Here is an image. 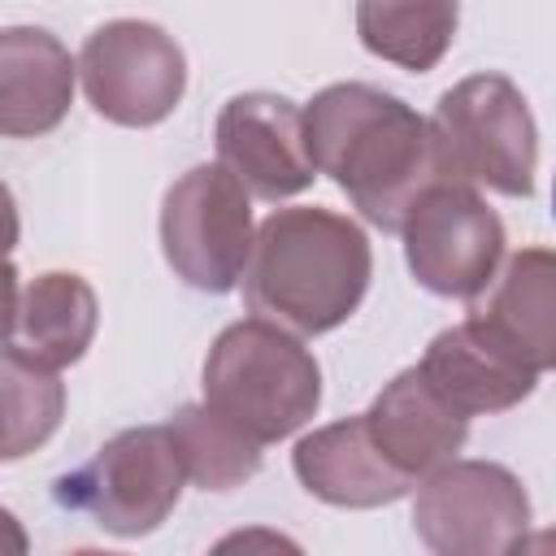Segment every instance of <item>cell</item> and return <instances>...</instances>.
<instances>
[{
	"mask_svg": "<svg viewBox=\"0 0 556 556\" xmlns=\"http://www.w3.org/2000/svg\"><path fill=\"white\" fill-rule=\"evenodd\" d=\"M304 135L317 174H330L378 230H404L413 204L447 182L430 122L369 83L321 87L304 109Z\"/></svg>",
	"mask_w": 556,
	"mask_h": 556,
	"instance_id": "obj_1",
	"label": "cell"
},
{
	"mask_svg": "<svg viewBox=\"0 0 556 556\" xmlns=\"http://www.w3.org/2000/svg\"><path fill=\"white\" fill-rule=\"evenodd\" d=\"M374 252L365 230L330 208H278L261 222L243 269V300L295 334L343 326L365 300Z\"/></svg>",
	"mask_w": 556,
	"mask_h": 556,
	"instance_id": "obj_2",
	"label": "cell"
},
{
	"mask_svg": "<svg viewBox=\"0 0 556 556\" xmlns=\"http://www.w3.org/2000/svg\"><path fill=\"white\" fill-rule=\"evenodd\" d=\"M204 400L252 439L278 443L317 413L321 369L287 326L248 317L213 339L204 356Z\"/></svg>",
	"mask_w": 556,
	"mask_h": 556,
	"instance_id": "obj_3",
	"label": "cell"
},
{
	"mask_svg": "<svg viewBox=\"0 0 556 556\" xmlns=\"http://www.w3.org/2000/svg\"><path fill=\"white\" fill-rule=\"evenodd\" d=\"M447 182L530 195L539 169V126L508 74H469L447 87L430 117Z\"/></svg>",
	"mask_w": 556,
	"mask_h": 556,
	"instance_id": "obj_4",
	"label": "cell"
},
{
	"mask_svg": "<svg viewBox=\"0 0 556 556\" xmlns=\"http://www.w3.org/2000/svg\"><path fill=\"white\" fill-rule=\"evenodd\" d=\"M182 460L169 426H130L113 434L87 465L56 478V504L91 517L117 539L152 534L182 495Z\"/></svg>",
	"mask_w": 556,
	"mask_h": 556,
	"instance_id": "obj_5",
	"label": "cell"
},
{
	"mask_svg": "<svg viewBox=\"0 0 556 556\" xmlns=\"http://www.w3.org/2000/svg\"><path fill=\"white\" fill-rule=\"evenodd\" d=\"M248 187L217 161L187 169L161 200L165 265L195 291H230L252 261Z\"/></svg>",
	"mask_w": 556,
	"mask_h": 556,
	"instance_id": "obj_6",
	"label": "cell"
},
{
	"mask_svg": "<svg viewBox=\"0 0 556 556\" xmlns=\"http://www.w3.org/2000/svg\"><path fill=\"white\" fill-rule=\"evenodd\" d=\"M530 526L521 478L495 460H447L417 486L413 530L439 556L517 552Z\"/></svg>",
	"mask_w": 556,
	"mask_h": 556,
	"instance_id": "obj_7",
	"label": "cell"
},
{
	"mask_svg": "<svg viewBox=\"0 0 556 556\" xmlns=\"http://www.w3.org/2000/svg\"><path fill=\"white\" fill-rule=\"evenodd\" d=\"M78 74L91 109L113 126H156L187 91V56L169 30L139 17L104 22L78 52Z\"/></svg>",
	"mask_w": 556,
	"mask_h": 556,
	"instance_id": "obj_8",
	"label": "cell"
},
{
	"mask_svg": "<svg viewBox=\"0 0 556 556\" xmlns=\"http://www.w3.org/2000/svg\"><path fill=\"white\" fill-rule=\"evenodd\" d=\"M400 235L413 278L447 300L482 295L504 256V222L469 182H434Z\"/></svg>",
	"mask_w": 556,
	"mask_h": 556,
	"instance_id": "obj_9",
	"label": "cell"
},
{
	"mask_svg": "<svg viewBox=\"0 0 556 556\" xmlns=\"http://www.w3.org/2000/svg\"><path fill=\"white\" fill-rule=\"evenodd\" d=\"M217 161L248 187L256 200H287L304 191L317 174L304 109L274 91H243L217 113Z\"/></svg>",
	"mask_w": 556,
	"mask_h": 556,
	"instance_id": "obj_10",
	"label": "cell"
},
{
	"mask_svg": "<svg viewBox=\"0 0 556 556\" xmlns=\"http://www.w3.org/2000/svg\"><path fill=\"white\" fill-rule=\"evenodd\" d=\"M291 465L300 486L334 508H382L404 500L417 482L395 460H387V452L369 434L365 413L304 434L291 452Z\"/></svg>",
	"mask_w": 556,
	"mask_h": 556,
	"instance_id": "obj_11",
	"label": "cell"
},
{
	"mask_svg": "<svg viewBox=\"0 0 556 556\" xmlns=\"http://www.w3.org/2000/svg\"><path fill=\"white\" fill-rule=\"evenodd\" d=\"M430 387L465 417L517 408L534 391V365H526L486 321L469 317L430 339L421 356Z\"/></svg>",
	"mask_w": 556,
	"mask_h": 556,
	"instance_id": "obj_12",
	"label": "cell"
},
{
	"mask_svg": "<svg viewBox=\"0 0 556 556\" xmlns=\"http://www.w3.org/2000/svg\"><path fill=\"white\" fill-rule=\"evenodd\" d=\"M374 443L387 452V460H395L404 473L421 478L434 473L439 465L456 460L465 434H469V417L456 413L421 374V365L395 374L378 400L365 413Z\"/></svg>",
	"mask_w": 556,
	"mask_h": 556,
	"instance_id": "obj_13",
	"label": "cell"
},
{
	"mask_svg": "<svg viewBox=\"0 0 556 556\" xmlns=\"http://www.w3.org/2000/svg\"><path fill=\"white\" fill-rule=\"evenodd\" d=\"M100 304L78 274H39L22 282L9 274V352H22L48 369L83 361L96 339Z\"/></svg>",
	"mask_w": 556,
	"mask_h": 556,
	"instance_id": "obj_14",
	"label": "cell"
},
{
	"mask_svg": "<svg viewBox=\"0 0 556 556\" xmlns=\"http://www.w3.org/2000/svg\"><path fill=\"white\" fill-rule=\"evenodd\" d=\"M74 70L52 30L9 26L0 35V130L9 139L56 130L74 100Z\"/></svg>",
	"mask_w": 556,
	"mask_h": 556,
	"instance_id": "obj_15",
	"label": "cell"
},
{
	"mask_svg": "<svg viewBox=\"0 0 556 556\" xmlns=\"http://www.w3.org/2000/svg\"><path fill=\"white\" fill-rule=\"evenodd\" d=\"M469 317L486 321L526 365L556 369V252L521 248L504 261Z\"/></svg>",
	"mask_w": 556,
	"mask_h": 556,
	"instance_id": "obj_16",
	"label": "cell"
},
{
	"mask_svg": "<svg viewBox=\"0 0 556 556\" xmlns=\"http://www.w3.org/2000/svg\"><path fill=\"white\" fill-rule=\"evenodd\" d=\"M460 0H356L361 43L400 70L426 74L456 39Z\"/></svg>",
	"mask_w": 556,
	"mask_h": 556,
	"instance_id": "obj_17",
	"label": "cell"
},
{
	"mask_svg": "<svg viewBox=\"0 0 556 556\" xmlns=\"http://www.w3.org/2000/svg\"><path fill=\"white\" fill-rule=\"evenodd\" d=\"M178 460L187 478L204 491H230L248 482L261 469V439H252L243 426H235L226 413H217L208 400L204 404H182L169 421Z\"/></svg>",
	"mask_w": 556,
	"mask_h": 556,
	"instance_id": "obj_18",
	"label": "cell"
},
{
	"mask_svg": "<svg viewBox=\"0 0 556 556\" xmlns=\"http://www.w3.org/2000/svg\"><path fill=\"white\" fill-rule=\"evenodd\" d=\"M65 408L56 369L4 348V460H17L48 443Z\"/></svg>",
	"mask_w": 556,
	"mask_h": 556,
	"instance_id": "obj_19",
	"label": "cell"
},
{
	"mask_svg": "<svg viewBox=\"0 0 556 556\" xmlns=\"http://www.w3.org/2000/svg\"><path fill=\"white\" fill-rule=\"evenodd\" d=\"M552 217H556V178H552Z\"/></svg>",
	"mask_w": 556,
	"mask_h": 556,
	"instance_id": "obj_20",
	"label": "cell"
}]
</instances>
